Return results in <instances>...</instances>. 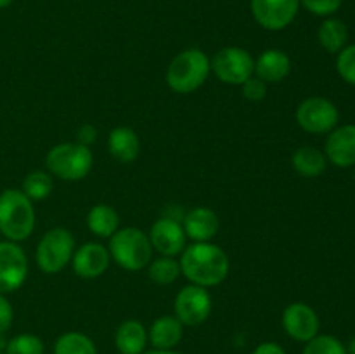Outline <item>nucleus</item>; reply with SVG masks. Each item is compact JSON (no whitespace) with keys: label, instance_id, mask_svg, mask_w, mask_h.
I'll return each instance as SVG.
<instances>
[{"label":"nucleus","instance_id":"6e6552de","mask_svg":"<svg viewBox=\"0 0 355 354\" xmlns=\"http://www.w3.org/2000/svg\"><path fill=\"white\" fill-rule=\"evenodd\" d=\"M297 124L309 134H329L338 125L340 111L326 97H307L297 108Z\"/></svg>","mask_w":355,"mask_h":354},{"label":"nucleus","instance_id":"aec40b11","mask_svg":"<svg viewBox=\"0 0 355 354\" xmlns=\"http://www.w3.org/2000/svg\"><path fill=\"white\" fill-rule=\"evenodd\" d=\"M107 149L116 162L132 163L137 160L141 142L130 127H116L107 135Z\"/></svg>","mask_w":355,"mask_h":354},{"label":"nucleus","instance_id":"f8f14e48","mask_svg":"<svg viewBox=\"0 0 355 354\" xmlns=\"http://www.w3.org/2000/svg\"><path fill=\"white\" fill-rule=\"evenodd\" d=\"M283 328L297 342H309L319 335V316L305 302H293L283 311Z\"/></svg>","mask_w":355,"mask_h":354},{"label":"nucleus","instance_id":"2f4dec72","mask_svg":"<svg viewBox=\"0 0 355 354\" xmlns=\"http://www.w3.org/2000/svg\"><path fill=\"white\" fill-rule=\"evenodd\" d=\"M14 321V309L6 295L0 294V333H6Z\"/></svg>","mask_w":355,"mask_h":354},{"label":"nucleus","instance_id":"1a4fd4ad","mask_svg":"<svg viewBox=\"0 0 355 354\" xmlns=\"http://www.w3.org/2000/svg\"><path fill=\"white\" fill-rule=\"evenodd\" d=\"M175 318L184 326H200L211 312V295L207 288L187 285L180 288L173 302Z\"/></svg>","mask_w":355,"mask_h":354},{"label":"nucleus","instance_id":"e433bc0d","mask_svg":"<svg viewBox=\"0 0 355 354\" xmlns=\"http://www.w3.org/2000/svg\"><path fill=\"white\" fill-rule=\"evenodd\" d=\"M347 353H349V354H355V337H354L352 340H350L349 347H347Z\"/></svg>","mask_w":355,"mask_h":354},{"label":"nucleus","instance_id":"7c9ffc66","mask_svg":"<svg viewBox=\"0 0 355 354\" xmlns=\"http://www.w3.org/2000/svg\"><path fill=\"white\" fill-rule=\"evenodd\" d=\"M241 90L245 99L257 103V101H262L263 97H266L267 83L263 82V80H260L259 76H252V78H248L245 83H243Z\"/></svg>","mask_w":355,"mask_h":354},{"label":"nucleus","instance_id":"a211bd4d","mask_svg":"<svg viewBox=\"0 0 355 354\" xmlns=\"http://www.w3.org/2000/svg\"><path fill=\"white\" fill-rule=\"evenodd\" d=\"M114 346L120 354H142L148 346V330L137 319H127L116 328Z\"/></svg>","mask_w":355,"mask_h":354},{"label":"nucleus","instance_id":"9d476101","mask_svg":"<svg viewBox=\"0 0 355 354\" xmlns=\"http://www.w3.org/2000/svg\"><path fill=\"white\" fill-rule=\"evenodd\" d=\"M28 276V257L17 243L0 242V294H10L21 288Z\"/></svg>","mask_w":355,"mask_h":354},{"label":"nucleus","instance_id":"c85d7f7f","mask_svg":"<svg viewBox=\"0 0 355 354\" xmlns=\"http://www.w3.org/2000/svg\"><path fill=\"white\" fill-rule=\"evenodd\" d=\"M336 71L350 85H355V44L345 45L336 58Z\"/></svg>","mask_w":355,"mask_h":354},{"label":"nucleus","instance_id":"dca6fc26","mask_svg":"<svg viewBox=\"0 0 355 354\" xmlns=\"http://www.w3.org/2000/svg\"><path fill=\"white\" fill-rule=\"evenodd\" d=\"M184 231L194 243L210 242L220 228L217 212L208 207H196L184 215Z\"/></svg>","mask_w":355,"mask_h":354},{"label":"nucleus","instance_id":"72a5a7b5","mask_svg":"<svg viewBox=\"0 0 355 354\" xmlns=\"http://www.w3.org/2000/svg\"><path fill=\"white\" fill-rule=\"evenodd\" d=\"M252 354H286V351H284L283 346L276 342H263L257 346Z\"/></svg>","mask_w":355,"mask_h":354},{"label":"nucleus","instance_id":"5701e85b","mask_svg":"<svg viewBox=\"0 0 355 354\" xmlns=\"http://www.w3.org/2000/svg\"><path fill=\"white\" fill-rule=\"evenodd\" d=\"M318 40L321 47L329 54H338L349 40V28L343 21L336 19V17H328L319 26Z\"/></svg>","mask_w":355,"mask_h":354},{"label":"nucleus","instance_id":"c9c22d12","mask_svg":"<svg viewBox=\"0 0 355 354\" xmlns=\"http://www.w3.org/2000/svg\"><path fill=\"white\" fill-rule=\"evenodd\" d=\"M6 347H7V340H6V337H3V333H0V353H3V351H6Z\"/></svg>","mask_w":355,"mask_h":354},{"label":"nucleus","instance_id":"f704fd0d","mask_svg":"<svg viewBox=\"0 0 355 354\" xmlns=\"http://www.w3.org/2000/svg\"><path fill=\"white\" fill-rule=\"evenodd\" d=\"M142 354H180V353H177V351H173V349H168V351H163V349H153V351H148V353H142Z\"/></svg>","mask_w":355,"mask_h":354},{"label":"nucleus","instance_id":"0eeeda50","mask_svg":"<svg viewBox=\"0 0 355 354\" xmlns=\"http://www.w3.org/2000/svg\"><path fill=\"white\" fill-rule=\"evenodd\" d=\"M210 68L220 82L241 87L255 75V59L241 47H224L210 59Z\"/></svg>","mask_w":355,"mask_h":354},{"label":"nucleus","instance_id":"393cba45","mask_svg":"<svg viewBox=\"0 0 355 354\" xmlns=\"http://www.w3.org/2000/svg\"><path fill=\"white\" fill-rule=\"evenodd\" d=\"M52 187H54V183H52L51 174L44 172V170H35L24 177L21 191L31 201H42L52 193Z\"/></svg>","mask_w":355,"mask_h":354},{"label":"nucleus","instance_id":"f03ea898","mask_svg":"<svg viewBox=\"0 0 355 354\" xmlns=\"http://www.w3.org/2000/svg\"><path fill=\"white\" fill-rule=\"evenodd\" d=\"M35 229V208L21 189L0 193V233L6 239L19 243L28 239Z\"/></svg>","mask_w":355,"mask_h":354},{"label":"nucleus","instance_id":"ddd939ff","mask_svg":"<svg viewBox=\"0 0 355 354\" xmlns=\"http://www.w3.org/2000/svg\"><path fill=\"white\" fill-rule=\"evenodd\" d=\"M149 242L153 250L159 252L165 257H175L184 252L186 248L187 236L182 224L177 219L162 217L151 226L149 231Z\"/></svg>","mask_w":355,"mask_h":354},{"label":"nucleus","instance_id":"bb28decb","mask_svg":"<svg viewBox=\"0 0 355 354\" xmlns=\"http://www.w3.org/2000/svg\"><path fill=\"white\" fill-rule=\"evenodd\" d=\"M6 354H45V344L33 333H19L7 340Z\"/></svg>","mask_w":355,"mask_h":354},{"label":"nucleus","instance_id":"6ab92c4d","mask_svg":"<svg viewBox=\"0 0 355 354\" xmlns=\"http://www.w3.org/2000/svg\"><path fill=\"white\" fill-rule=\"evenodd\" d=\"M184 325L175 316H162L155 319L148 332V340L153 344L155 349L168 351L177 347L182 340Z\"/></svg>","mask_w":355,"mask_h":354},{"label":"nucleus","instance_id":"7ed1b4c3","mask_svg":"<svg viewBox=\"0 0 355 354\" xmlns=\"http://www.w3.org/2000/svg\"><path fill=\"white\" fill-rule=\"evenodd\" d=\"M210 58L196 47L179 52L166 69V83L177 94H191L200 89L210 75Z\"/></svg>","mask_w":355,"mask_h":354},{"label":"nucleus","instance_id":"473e14b6","mask_svg":"<svg viewBox=\"0 0 355 354\" xmlns=\"http://www.w3.org/2000/svg\"><path fill=\"white\" fill-rule=\"evenodd\" d=\"M96 139H97V128L90 124L82 125V127L78 128V132H76V142L87 146V148H90V144H92Z\"/></svg>","mask_w":355,"mask_h":354},{"label":"nucleus","instance_id":"b1692460","mask_svg":"<svg viewBox=\"0 0 355 354\" xmlns=\"http://www.w3.org/2000/svg\"><path fill=\"white\" fill-rule=\"evenodd\" d=\"M54 354H97V347L85 333L66 332L55 340Z\"/></svg>","mask_w":355,"mask_h":354},{"label":"nucleus","instance_id":"423d86ee","mask_svg":"<svg viewBox=\"0 0 355 354\" xmlns=\"http://www.w3.org/2000/svg\"><path fill=\"white\" fill-rule=\"evenodd\" d=\"M75 236L66 228H52L42 236L35 252L38 267L47 274L61 273L73 259Z\"/></svg>","mask_w":355,"mask_h":354},{"label":"nucleus","instance_id":"f3484780","mask_svg":"<svg viewBox=\"0 0 355 354\" xmlns=\"http://www.w3.org/2000/svg\"><path fill=\"white\" fill-rule=\"evenodd\" d=\"M291 71V61L286 52L279 49H269L262 52L255 61V76L266 83L283 82Z\"/></svg>","mask_w":355,"mask_h":354},{"label":"nucleus","instance_id":"f257e3e1","mask_svg":"<svg viewBox=\"0 0 355 354\" xmlns=\"http://www.w3.org/2000/svg\"><path fill=\"white\" fill-rule=\"evenodd\" d=\"M179 264L180 273L187 278V281L203 288L217 287L229 274L227 253L210 242L186 246Z\"/></svg>","mask_w":355,"mask_h":354},{"label":"nucleus","instance_id":"ea45409f","mask_svg":"<svg viewBox=\"0 0 355 354\" xmlns=\"http://www.w3.org/2000/svg\"><path fill=\"white\" fill-rule=\"evenodd\" d=\"M0 354H6V353H0Z\"/></svg>","mask_w":355,"mask_h":354},{"label":"nucleus","instance_id":"4be33fe9","mask_svg":"<svg viewBox=\"0 0 355 354\" xmlns=\"http://www.w3.org/2000/svg\"><path fill=\"white\" fill-rule=\"evenodd\" d=\"M293 169L302 177H319L328 167V158L324 151L314 148V146H302L293 153Z\"/></svg>","mask_w":355,"mask_h":354},{"label":"nucleus","instance_id":"4c0bfd02","mask_svg":"<svg viewBox=\"0 0 355 354\" xmlns=\"http://www.w3.org/2000/svg\"><path fill=\"white\" fill-rule=\"evenodd\" d=\"M10 3H12V0H0V9H6Z\"/></svg>","mask_w":355,"mask_h":354},{"label":"nucleus","instance_id":"a878e982","mask_svg":"<svg viewBox=\"0 0 355 354\" xmlns=\"http://www.w3.org/2000/svg\"><path fill=\"white\" fill-rule=\"evenodd\" d=\"M149 278L156 285H172L179 278L180 264L173 257H158L149 262Z\"/></svg>","mask_w":355,"mask_h":354},{"label":"nucleus","instance_id":"cd10ccee","mask_svg":"<svg viewBox=\"0 0 355 354\" xmlns=\"http://www.w3.org/2000/svg\"><path fill=\"white\" fill-rule=\"evenodd\" d=\"M302 354H349L342 340L333 335H315L314 339L305 342Z\"/></svg>","mask_w":355,"mask_h":354},{"label":"nucleus","instance_id":"2eb2a0df","mask_svg":"<svg viewBox=\"0 0 355 354\" xmlns=\"http://www.w3.org/2000/svg\"><path fill=\"white\" fill-rule=\"evenodd\" d=\"M324 155L329 163L340 169L355 167V125H342L329 132L324 144Z\"/></svg>","mask_w":355,"mask_h":354},{"label":"nucleus","instance_id":"c756f323","mask_svg":"<svg viewBox=\"0 0 355 354\" xmlns=\"http://www.w3.org/2000/svg\"><path fill=\"white\" fill-rule=\"evenodd\" d=\"M343 0H300V6H304L314 16L329 17L338 12Z\"/></svg>","mask_w":355,"mask_h":354},{"label":"nucleus","instance_id":"58836bf2","mask_svg":"<svg viewBox=\"0 0 355 354\" xmlns=\"http://www.w3.org/2000/svg\"><path fill=\"white\" fill-rule=\"evenodd\" d=\"M354 180H355V174H354Z\"/></svg>","mask_w":355,"mask_h":354},{"label":"nucleus","instance_id":"4468645a","mask_svg":"<svg viewBox=\"0 0 355 354\" xmlns=\"http://www.w3.org/2000/svg\"><path fill=\"white\" fill-rule=\"evenodd\" d=\"M110 250L104 245H101V243L94 242L85 243L78 250H75L71 259L73 271H75L76 276L83 278V280L99 278L101 274L106 273V269L110 267Z\"/></svg>","mask_w":355,"mask_h":354},{"label":"nucleus","instance_id":"412c9836","mask_svg":"<svg viewBox=\"0 0 355 354\" xmlns=\"http://www.w3.org/2000/svg\"><path fill=\"white\" fill-rule=\"evenodd\" d=\"M87 226L99 238H111L120 229V215L111 205L97 203L87 214Z\"/></svg>","mask_w":355,"mask_h":354},{"label":"nucleus","instance_id":"39448f33","mask_svg":"<svg viewBox=\"0 0 355 354\" xmlns=\"http://www.w3.org/2000/svg\"><path fill=\"white\" fill-rule=\"evenodd\" d=\"M49 174L62 180H80L89 176L94 165L90 148L80 142H61L49 149L45 156Z\"/></svg>","mask_w":355,"mask_h":354},{"label":"nucleus","instance_id":"9b49d317","mask_svg":"<svg viewBox=\"0 0 355 354\" xmlns=\"http://www.w3.org/2000/svg\"><path fill=\"white\" fill-rule=\"evenodd\" d=\"M300 0H252V14L257 23L269 31H281L293 23Z\"/></svg>","mask_w":355,"mask_h":354},{"label":"nucleus","instance_id":"20e7f679","mask_svg":"<svg viewBox=\"0 0 355 354\" xmlns=\"http://www.w3.org/2000/svg\"><path fill=\"white\" fill-rule=\"evenodd\" d=\"M110 255L127 271H141L149 266L153 245L149 236L139 228H121L110 238Z\"/></svg>","mask_w":355,"mask_h":354}]
</instances>
